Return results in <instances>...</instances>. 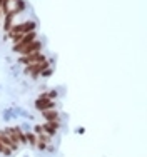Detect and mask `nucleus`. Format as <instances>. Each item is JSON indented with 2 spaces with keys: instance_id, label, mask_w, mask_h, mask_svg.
I'll list each match as a JSON object with an SVG mask.
<instances>
[{
  "instance_id": "1",
  "label": "nucleus",
  "mask_w": 147,
  "mask_h": 157,
  "mask_svg": "<svg viewBox=\"0 0 147 157\" xmlns=\"http://www.w3.org/2000/svg\"><path fill=\"white\" fill-rule=\"evenodd\" d=\"M35 27L37 24L34 20L29 22H22V24L14 25L10 30H8V37H14V35H24V34H29V32H35Z\"/></svg>"
},
{
  "instance_id": "2",
  "label": "nucleus",
  "mask_w": 147,
  "mask_h": 157,
  "mask_svg": "<svg viewBox=\"0 0 147 157\" xmlns=\"http://www.w3.org/2000/svg\"><path fill=\"white\" fill-rule=\"evenodd\" d=\"M37 39V34L35 32H29V34H24V35L20 37V40H18L17 43H14V50L15 52H18L20 49H24L25 45H29V43H32L34 40Z\"/></svg>"
},
{
  "instance_id": "3",
  "label": "nucleus",
  "mask_w": 147,
  "mask_h": 157,
  "mask_svg": "<svg viewBox=\"0 0 147 157\" xmlns=\"http://www.w3.org/2000/svg\"><path fill=\"white\" fill-rule=\"evenodd\" d=\"M47 67H49V62H47V60H42V62H39V64L27 65L24 72H25V74H32L34 77H37V75L42 74V70H45Z\"/></svg>"
},
{
  "instance_id": "4",
  "label": "nucleus",
  "mask_w": 147,
  "mask_h": 157,
  "mask_svg": "<svg viewBox=\"0 0 147 157\" xmlns=\"http://www.w3.org/2000/svg\"><path fill=\"white\" fill-rule=\"evenodd\" d=\"M45 60V57L42 55V52H35V54H30V55H22L20 57V64H25V65H32V64H39V62Z\"/></svg>"
},
{
  "instance_id": "5",
  "label": "nucleus",
  "mask_w": 147,
  "mask_h": 157,
  "mask_svg": "<svg viewBox=\"0 0 147 157\" xmlns=\"http://www.w3.org/2000/svg\"><path fill=\"white\" fill-rule=\"evenodd\" d=\"M5 132L8 134V136H12L15 140H17L18 144L20 142H27V139H25V132L20 129V125H15V127H8Z\"/></svg>"
},
{
  "instance_id": "6",
  "label": "nucleus",
  "mask_w": 147,
  "mask_h": 157,
  "mask_svg": "<svg viewBox=\"0 0 147 157\" xmlns=\"http://www.w3.org/2000/svg\"><path fill=\"white\" fill-rule=\"evenodd\" d=\"M35 109L40 112L43 111H49V109H55V102L50 99H43V97H39V99L35 100Z\"/></svg>"
},
{
  "instance_id": "7",
  "label": "nucleus",
  "mask_w": 147,
  "mask_h": 157,
  "mask_svg": "<svg viewBox=\"0 0 147 157\" xmlns=\"http://www.w3.org/2000/svg\"><path fill=\"white\" fill-rule=\"evenodd\" d=\"M40 49H42V43H40L39 40H34L32 43H29V45H25L24 49L18 50V54H22V55H30V54H35V52H40Z\"/></svg>"
},
{
  "instance_id": "8",
  "label": "nucleus",
  "mask_w": 147,
  "mask_h": 157,
  "mask_svg": "<svg viewBox=\"0 0 147 157\" xmlns=\"http://www.w3.org/2000/svg\"><path fill=\"white\" fill-rule=\"evenodd\" d=\"M0 139L4 140V142L7 144V146L10 147L12 150H17V149H18V142H17V140H15L12 136H8L5 130H4V132H0Z\"/></svg>"
},
{
  "instance_id": "9",
  "label": "nucleus",
  "mask_w": 147,
  "mask_h": 157,
  "mask_svg": "<svg viewBox=\"0 0 147 157\" xmlns=\"http://www.w3.org/2000/svg\"><path fill=\"white\" fill-rule=\"evenodd\" d=\"M42 127H43V132H45L49 137H52V136H55V132L59 130V122H47V124L42 125Z\"/></svg>"
},
{
  "instance_id": "10",
  "label": "nucleus",
  "mask_w": 147,
  "mask_h": 157,
  "mask_svg": "<svg viewBox=\"0 0 147 157\" xmlns=\"http://www.w3.org/2000/svg\"><path fill=\"white\" fill-rule=\"evenodd\" d=\"M42 115L47 119V122H59V112L55 109H49V111H43Z\"/></svg>"
},
{
  "instance_id": "11",
  "label": "nucleus",
  "mask_w": 147,
  "mask_h": 157,
  "mask_svg": "<svg viewBox=\"0 0 147 157\" xmlns=\"http://www.w3.org/2000/svg\"><path fill=\"white\" fill-rule=\"evenodd\" d=\"M2 117H4V120H12V119H17L18 115L15 114V111H14V107H10V109H5L4 111V114H2Z\"/></svg>"
},
{
  "instance_id": "12",
  "label": "nucleus",
  "mask_w": 147,
  "mask_h": 157,
  "mask_svg": "<svg viewBox=\"0 0 147 157\" xmlns=\"http://www.w3.org/2000/svg\"><path fill=\"white\" fill-rule=\"evenodd\" d=\"M17 14H14V12H10V14H7V18H5V30H10L12 27H14V24H12V20H14V17Z\"/></svg>"
},
{
  "instance_id": "13",
  "label": "nucleus",
  "mask_w": 147,
  "mask_h": 157,
  "mask_svg": "<svg viewBox=\"0 0 147 157\" xmlns=\"http://www.w3.org/2000/svg\"><path fill=\"white\" fill-rule=\"evenodd\" d=\"M0 154H4V155H10V154H12V149L2 139H0Z\"/></svg>"
},
{
  "instance_id": "14",
  "label": "nucleus",
  "mask_w": 147,
  "mask_h": 157,
  "mask_svg": "<svg viewBox=\"0 0 147 157\" xmlns=\"http://www.w3.org/2000/svg\"><path fill=\"white\" fill-rule=\"evenodd\" d=\"M35 146H37V149H40V150H45V149H47V146H49V144H47L45 140L39 139V140H37V144H35Z\"/></svg>"
},
{
  "instance_id": "15",
  "label": "nucleus",
  "mask_w": 147,
  "mask_h": 157,
  "mask_svg": "<svg viewBox=\"0 0 147 157\" xmlns=\"http://www.w3.org/2000/svg\"><path fill=\"white\" fill-rule=\"evenodd\" d=\"M34 134H35V136H42V134H45V132H43V127H42V125H35V127H34Z\"/></svg>"
},
{
  "instance_id": "16",
  "label": "nucleus",
  "mask_w": 147,
  "mask_h": 157,
  "mask_svg": "<svg viewBox=\"0 0 147 157\" xmlns=\"http://www.w3.org/2000/svg\"><path fill=\"white\" fill-rule=\"evenodd\" d=\"M20 129L22 130H25V132H30V124L29 122H24V124L20 125Z\"/></svg>"
},
{
  "instance_id": "17",
  "label": "nucleus",
  "mask_w": 147,
  "mask_h": 157,
  "mask_svg": "<svg viewBox=\"0 0 147 157\" xmlns=\"http://www.w3.org/2000/svg\"><path fill=\"white\" fill-rule=\"evenodd\" d=\"M50 74H52V70H50V69H45V70H42V77H49Z\"/></svg>"
},
{
  "instance_id": "18",
  "label": "nucleus",
  "mask_w": 147,
  "mask_h": 157,
  "mask_svg": "<svg viewBox=\"0 0 147 157\" xmlns=\"http://www.w3.org/2000/svg\"><path fill=\"white\" fill-rule=\"evenodd\" d=\"M75 132L79 134V136H82V134L85 132V129H84V127H77V129H75Z\"/></svg>"
},
{
  "instance_id": "19",
  "label": "nucleus",
  "mask_w": 147,
  "mask_h": 157,
  "mask_svg": "<svg viewBox=\"0 0 147 157\" xmlns=\"http://www.w3.org/2000/svg\"><path fill=\"white\" fill-rule=\"evenodd\" d=\"M47 150H49V152H55V147H52V146H49V147H47Z\"/></svg>"
},
{
  "instance_id": "20",
  "label": "nucleus",
  "mask_w": 147,
  "mask_h": 157,
  "mask_svg": "<svg viewBox=\"0 0 147 157\" xmlns=\"http://www.w3.org/2000/svg\"><path fill=\"white\" fill-rule=\"evenodd\" d=\"M0 14H2V12H0Z\"/></svg>"
}]
</instances>
